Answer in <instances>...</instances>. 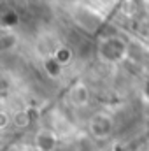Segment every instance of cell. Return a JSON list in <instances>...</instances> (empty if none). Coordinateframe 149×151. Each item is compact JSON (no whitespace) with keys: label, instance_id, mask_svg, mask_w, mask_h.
I'll return each mask as SVG.
<instances>
[{"label":"cell","instance_id":"cell-6","mask_svg":"<svg viewBox=\"0 0 149 151\" xmlns=\"http://www.w3.org/2000/svg\"><path fill=\"white\" fill-rule=\"evenodd\" d=\"M46 69L49 70L51 76H58V72H60V63L56 62V58H49V60H46Z\"/></svg>","mask_w":149,"mask_h":151},{"label":"cell","instance_id":"cell-4","mask_svg":"<svg viewBox=\"0 0 149 151\" xmlns=\"http://www.w3.org/2000/svg\"><path fill=\"white\" fill-rule=\"evenodd\" d=\"M74 102L75 104H86L88 102V90L84 86H77L74 90Z\"/></svg>","mask_w":149,"mask_h":151},{"label":"cell","instance_id":"cell-2","mask_svg":"<svg viewBox=\"0 0 149 151\" xmlns=\"http://www.w3.org/2000/svg\"><path fill=\"white\" fill-rule=\"evenodd\" d=\"M125 53V47H123V42L117 40V39H109L107 42H104V47H102V55L107 58V60H117L121 58Z\"/></svg>","mask_w":149,"mask_h":151},{"label":"cell","instance_id":"cell-7","mask_svg":"<svg viewBox=\"0 0 149 151\" xmlns=\"http://www.w3.org/2000/svg\"><path fill=\"white\" fill-rule=\"evenodd\" d=\"M16 21H18V19H16V14H14V12H7V14H5V19H4V25H5V27H11V25H14Z\"/></svg>","mask_w":149,"mask_h":151},{"label":"cell","instance_id":"cell-5","mask_svg":"<svg viewBox=\"0 0 149 151\" xmlns=\"http://www.w3.org/2000/svg\"><path fill=\"white\" fill-rule=\"evenodd\" d=\"M54 58H56L58 63H67L70 60V51L65 49V47H60V49L54 51Z\"/></svg>","mask_w":149,"mask_h":151},{"label":"cell","instance_id":"cell-3","mask_svg":"<svg viewBox=\"0 0 149 151\" xmlns=\"http://www.w3.org/2000/svg\"><path fill=\"white\" fill-rule=\"evenodd\" d=\"M16 40H18V39H16V35H14L12 32H4L2 37H0V46H2V49L5 51V49L16 46Z\"/></svg>","mask_w":149,"mask_h":151},{"label":"cell","instance_id":"cell-1","mask_svg":"<svg viewBox=\"0 0 149 151\" xmlns=\"http://www.w3.org/2000/svg\"><path fill=\"white\" fill-rule=\"evenodd\" d=\"M112 130V119L107 118L105 114H98L91 119V132L98 139H105Z\"/></svg>","mask_w":149,"mask_h":151}]
</instances>
